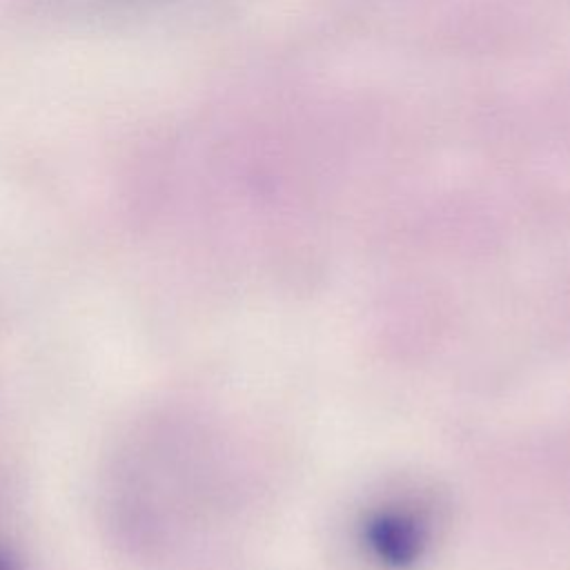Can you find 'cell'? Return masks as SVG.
Here are the masks:
<instances>
[{
  "instance_id": "obj_1",
  "label": "cell",
  "mask_w": 570,
  "mask_h": 570,
  "mask_svg": "<svg viewBox=\"0 0 570 570\" xmlns=\"http://www.w3.org/2000/svg\"><path fill=\"white\" fill-rule=\"evenodd\" d=\"M363 539L367 550L383 566L407 568L421 559L425 528L412 512L387 508L367 519Z\"/></svg>"
},
{
  "instance_id": "obj_2",
  "label": "cell",
  "mask_w": 570,
  "mask_h": 570,
  "mask_svg": "<svg viewBox=\"0 0 570 570\" xmlns=\"http://www.w3.org/2000/svg\"><path fill=\"white\" fill-rule=\"evenodd\" d=\"M0 570H11V566L0 557Z\"/></svg>"
}]
</instances>
